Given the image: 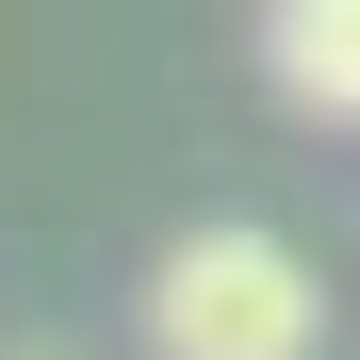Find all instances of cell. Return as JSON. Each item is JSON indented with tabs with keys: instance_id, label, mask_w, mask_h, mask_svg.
<instances>
[{
	"instance_id": "obj_1",
	"label": "cell",
	"mask_w": 360,
	"mask_h": 360,
	"mask_svg": "<svg viewBox=\"0 0 360 360\" xmlns=\"http://www.w3.org/2000/svg\"><path fill=\"white\" fill-rule=\"evenodd\" d=\"M328 344V278L278 229H180L148 262V360H311Z\"/></svg>"
},
{
	"instance_id": "obj_2",
	"label": "cell",
	"mask_w": 360,
	"mask_h": 360,
	"mask_svg": "<svg viewBox=\"0 0 360 360\" xmlns=\"http://www.w3.org/2000/svg\"><path fill=\"white\" fill-rule=\"evenodd\" d=\"M262 66L311 131H360V0H262Z\"/></svg>"
}]
</instances>
